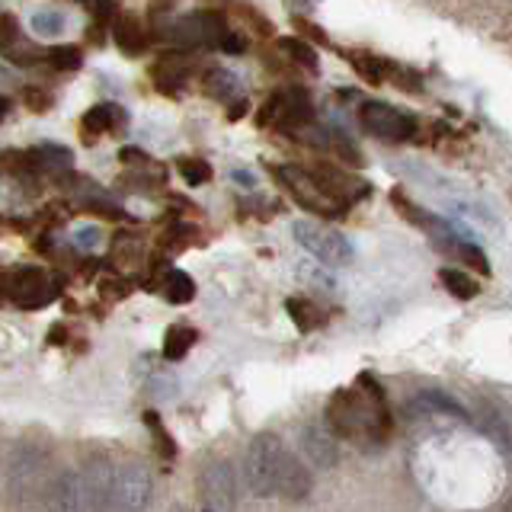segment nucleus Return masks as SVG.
<instances>
[{"label": "nucleus", "instance_id": "nucleus-25", "mask_svg": "<svg viewBox=\"0 0 512 512\" xmlns=\"http://www.w3.org/2000/svg\"><path fill=\"white\" fill-rule=\"evenodd\" d=\"M64 13L55 10V7H42L29 16V29H32V36H39V39H58L61 32H64Z\"/></svg>", "mask_w": 512, "mask_h": 512}, {"label": "nucleus", "instance_id": "nucleus-4", "mask_svg": "<svg viewBox=\"0 0 512 512\" xmlns=\"http://www.w3.org/2000/svg\"><path fill=\"white\" fill-rule=\"evenodd\" d=\"M295 240L314 256L317 263H324L330 269H343L356 260V247H352V240L324 221H295Z\"/></svg>", "mask_w": 512, "mask_h": 512}, {"label": "nucleus", "instance_id": "nucleus-30", "mask_svg": "<svg viewBox=\"0 0 512 512\" xmlns=\"http://www.w3.org/2000/svg\"><path fill=\"white\" fill-rule=\"evenodd\" d=\"M42 61L52 64L55 71H77L80 64H84V52H80L77 45H55V48H48Z\"/></svg>", "mask_w": 512, "mask_h": 512}, {"label": "nucleus", "instance_id": "nucleus-28", "mask_svg": "<svg viewBox=\"0 0 512 512\" xmlns=\"http://www.w3.org/2000/svg\"><path fill=\"white\" fill-rule=\"evenodd\" d=\"M144 426L151 429L154 452H157L160 458L173 461V458H176V442H173V436L167 432V426H164V420H160V413H157V410H148V413H144Z\"/></svg>", "mask_w": 512, "mask_h": 512}, {"label": "nucleus", "instance_id": "nucleus-9", "mask_svg": "<svg viewBox=\"0 0 512 512\" xmlns=\"http://www.w3.org/2000/svg\"><path fill=\"white\" fill-rule=\"evenodd\" d=\"M112 464L106 458H90L77 474L80 512H109L112 509Z\"/></svg>", "mask_w": 512, "mask_h": 512}, {"label": "nucleus", "instance_id": "nucleus-29", "mask_svg": "<svg viewBox=\"0 0 512 512\" xmlns=\"http://www.w3.org/2000/svg\"><path fill=\"white\" fill-rule=\"evenodd\" d=\"M442 247L448 253H455L458 260H464L471 269H477L480 276H490V263L484 260V250H480L477 244H471V240H442Z\"/></svg>", "mask_w": 512, "mask_h": 512}, {"label": "nucleus", "instance_id": "nucleus-38", "mask_svg": "<svg viewBox=\"0 0 512 512\" xmlns=\"http://www.w3.org/2000/svg\"><path fill=\"white\" fill-rule=\"evenodd\" d=\"M119 160H122L125 167H128V164H132V167H141V164H148V154H144L141 148H122V151H119Z\"/></svg>", "mask_w": 512, "mask_h": 512}, {"label": "nucleus", "instance_id": "nucleus-35", "mask_svg": "<svg viewBox=\"0 0 512 512\" xmlns=\"http://www.w3.org/2000/svg\"><path fill=\"white\" fill-rule=\"evenodd\" d=\"M23 100H26V106L32 112H48V106H52V96H48L45 90H39V87H26Z\"/></svg>", "mask_w": 512, "mask_h": 512}, {"label": "nucleus", "instance_id": "nucleus-27", "mask_svg": "<svg viewBox=\"0 0 512 512\" xmlns=\"http://www.w3.org/2000/svg\"><path fill=\"white\" fill-rule=\"evenodd\" d=\"M285 314L292 317V324L301 330V333H311L324 324V317L317 314V308L308 301V298H288L285 301Z\"/></svg>", "mask_w": 512, "mask_h": 512}, {"label": "nucleus", "instance_id": "nucleus-41", "mask_svg": "<svg viewBox=\"0 0 512 512\" xmlns=\"http://www.w3.org/2000/svg\"><path fill=\"white\" fill-rule=\"evenodd\" d=\"M231 180L240 186V189H253L256 180H253V173L250 170H231Z\"/></svg>", "mask_w": 512, "mask_h": 512}, {"label": "nucleus", "instance_id": "nucleus-22", "mask_svg": "<svg viewBox=\"0 0 512 512\" xmlns=\"http://www.w3.org/2000/svg\"><path fill=\"white\" fill-rule=\"evenodd\" d=\"M413 407H420V410H429V413H448V416H455V420H471L468 410H464L458 400H452L448 394L442 391H423L416 400H410V410Z\"/></svg>", "mask_w": 512, "mask_h": 512}, {"label": "nucleus", "instance_id": "nucleus-5", "mask_svg": "<svg viewBox=\"0 0 512 512\" xmlns=\"http://www.w3.org/2000/svg\"><path fill=\"white\" fill-rule=\"evenodd\" d=\"M154 500V477L141 461H122L112 471V509L141 512Z\"/></svg>", "mask_w": 512, "mask_h": 512}, {"label": "nucleus", "instance_id": "nucleus-40", "mask_svg": "<svg viewBox=\"0 0 512 512\" xmlns=\"http://www.w3.org/2000/svg\"><path fill=\"white\" fill-rule=\"evenodd\" d=\"M224 116H228V122H240V119H244V116H247V96H244V100L231 103V106H228V112H224Z\"/></svg>", "mask_w": 512, "mask_h": 512}, {"label": "nucleus", "instance_id": "nucleus-15", "mask_svg": "<svg viewBox=\"0 0 512 512\" xmlns=\"http://www.w3.org/2000/svg\"><path fill=\"white\" fill-rule=\"evenodd\" d=\"M202 90L212 96V100H221V103H237L244 100V84H240V77L228 68H221V64H215V68H208L205 77H202Z\"/></svg>", "mask_w": 512, "mask_h": 512}, {"label": "nucleus", "instance_id": "nucleus-16", "mask_svg": "<svg viewBox=\"0 0 512 512\" xmlns=\"http://www.w3.org/2000/svg\"><path fill=\"white\" fill-rule=\"evenodd\" d=\"M112 39H116L122 55H128V58H138V55H144V48H148V32H144V26L135 20V16H116V23H112Z\"/></svg>", "mask_w": 512, "mask_h": 512}, {"label": "nucleus", "instance_id": "nucleus-24", "mask_svg": "<svg viewBox=\"0 0 512 512\" xmlns=\"http://www.w3.org/2000/svg\"><path fill=\"white\" fill-rule=\"evenodd\" d=\"M279 52H282L288 61H295L298 68H304V71H317V68H320L317 48H314L311 42H301L298 36H285V39H279Z\"/></svg>", "mask_w": 512, "mask_h": 512}, {"label": "nucleus", "instance_id": "nucleus-39", "mask_svg": "<svg viewBox=\"0 0 512 512\" xmlns=\"http://www.w3.org/2000/svg\"><path fill=\"white\" fill-rule=\"evenodd\" d=\"M64 343H68V327L55 324L52 330H48V346H64Z\"/></svg>", "mask_w": 512, "mask_h": 512}, {"label": "nucleus", "instance_id": "nucleus-2", "mask_svg": "<svg viewBox=\"0 0 512 512\" xmlns=\"http://www.w3.org/2000/svg\"><path fill=\"white\" fill-rule=\"evenodd\" d=\"M45 448L36 439H20L7 461V496L16 512H36L45 490Z\"/></svg>", "mask_w": 512, "mask_h": 512}, {"label": "nucleus", "instance_id": "nucleus-33", "mask_svg": "<svg viewBox=\"0 0 512 512\" xmlns=\"http://www.w3.org/2000/svg\"><path fill=\"white\" fill-rule=\"evenodd\" d=\"M224 55H244L247 52V39L240 36L237 29H224L221 36H218V42H215Z\"/></svg>", "mask_w": 512, "mask_h": 512}, {"label": "nucleus", "instance_id": "nucleus-13", "mask_svg": "<svg viewBox=\"0 0 512 512\" xmlns=\"http://www.w3.org/2000/svg\"><path fill=\"white\" fill-rule=\"evenodd\" d=\"M0 55L16 61V64H36V61L45 58L42 48L23 42V26H20V20H16L13 13L0 16Z\"/></svg>", "mask_w": 512, "mask_h": 512}, {"label": "nucleus", "instance_id": "nucleus-6", "mask_svg": "<svg viewBox=\"0 0 512 512\" xmlns=\"http://www.w3.org/2000/svg\"><path fill=\"white\" fill-rule=\"evenodd\" d=\"M0 282H4V295L26 311H39L42 304H48L61 292L55 279H48L45 269L39 266H16Z\"/></svg>", "mask_w": 512, "mask_h": 512}, {"label": "nucleus", "instance_id": "nucleus-3", "mask_svg": "<svg viewBox=\"0 0 512 512\" xmlns=\"http://www.w3.org/2000/svg\"><path fill=\"white\" fill-rule=\"evenodd\" d=\"M282 458H285V445L279 442V436H272V432L253 436L244 458V477L253 496H263V500L266 496H276Z\"/></svg>", "mask_w": 512, "mask_h": 512}, {"label": "nucleus", "instance_id": "nucleus-1", "mask_svg": "<svg viewBox=\"0 0 512 512\" xmlns=\"http://www.w3.org/2000/svg\"><path fill=\"white\" fill-rule=\"evenodd\" d=\"M324 426L330 436L340 442H384L391 436V410H388V394H384L381 381L372 372H362L356 378V388H343L330 394L327 400V416Z\"/></svg>", "mask_w": 512, "mask_h": 512}, {"label": "nucleus", "instance_id": "nucleus-31", "mask_svg": "<svg viewBox=\"0 0 512 512\" xmlns=\"http://www.w3.org/2000/svg\"><path fill=\"white\" fill-rule=\"evenodd\" d=\"M180 176L189 186H202L212 180V164L202 157H186V160H180Z\"/></svg>", "mask_w": 512, "mask_h": 512}, {"label": "nucleus", "instance_id": "nucleus-8", "mask_svg": "<svg viewBox=\"0 0 512 512\" xmlns=\"http://www.w3.org/2000/svg\"><path fill=\"white\" fill-rule=\"evenodd\" d=\"M199 490L205 500V512H234L237 506V471L228 458L208 461L199 474Z\"/></svg>", "mask_w": 512, "mask_h": 512}, {"label": "nucleus", "instance_id": "nucleus-21", "mask_svg": "<svg viewBox=\"0 0 512 512\" xmlns=\"http://www.w3.org/2000/svg\"><path fill=\"white\" fill-rule=\"evenodd\" d=\"M160 292H164V298L170 304H189L192 298H196V282H192L189 272L170 269L164 276V282H160Z\"/></svg>", "mask_w": 512, "mask_h": 512}, {"label": "nucleus", "instance_id": "nucleus-34", "mask_svg": "<svg viewBox=\"0 0 512 512\" xmlns=\"http://www.w3.org/2000/svg\"><path fill=\"white\" fill-rule=\"evenodd\" d=\"M295 26H298V32H301V42H308L311 39V45H327L330 39H327V32L320 29L317 23H311V20H295Z\"/></svg>", "mask_w": 512, "mask_h": 512}, {"label": "nucleus", "instance_id": "nucleus-26", "mask_svg": "<svg viewBox=\"0 0 512 512\" xmlns=\"http://www.w3.org/2000/svg\"><path fill=\"white\" fill-rule=\"evenodd\" d=\"M199 333L192 327H170L167 336H164V359L167 362H180L189 356V349L196 346Z\"/></svg>", "mask_w": 512, "mask_h": 512}, {"label": "nucleus", "instance_id": "nucleus-18", "mask_svg": "<svg viewBox=\"0 0 512 512\" xmlns=\"http://www.w3.org/2000/svg\"><path fill=\"white\" fill-rule=\"evenodd\" d=\"M125 125V112L116 103H100L84 112V128L87 135H106V132H119Z\"/></svg>", "mask_w": 512, "mask_h": 512}, {"label": "nucleus", "instance_id": "nucleus-7", "mask_svg": "<svg viewBox=\"0 0 512 512\" xmlns=\"http://www.w3.org/2000/svg\"><path fill=\"white\" fill-rule=\"evenodd\" d=\"M359 122L365 125V132H372L381 141H410L416 135V119L410 112H400L397 106L381 100H362Z\"/></svg>", "mask_w": 512, "mask_h": 512}, {"label": "nucleus", "instance_id": "nucleus-11", "mask_svg": "<svg viewBox=\"0 0 512 512\" xmlns=\"http://www.w3.org/2000/svg\"><path fill=\"white\" fill-rule=\"evenodd\" d=\"M39 512H80V493H77V471L64 468L55 477L45 480Z\"/></svg>", "mask_w": 512, "mask_h": 512}, {"label": "nucleus", "instance_id": "nucleus-10", "mask_svg": "<svg viewBox=\"0 0 512 512\" xmlns=\"http://www.w3.org/2000/svg\"><path fill=\"white\" fill-rule=\"evenodd\" d=\"M304 461H311V468L330 471L340 464V442L330 436V429L324 423H308L298 436Z\"/></svg>", "mask_w": 512, "mask_h": 512}, {"label": "nucleus", "instance_id": "nucleus-20", "mask_svg": "<svg viewBox=\"0 0 512 512\" xmlns=\"http://www.w3.org/2000/svg\"><path fill=\"white\" fill-rule=\"evenodd\" d=\"M439 282L445 285V292L458 298V301H471L480 295V282H474V276H468L464 269H439Z\"/></svg>", "mask_w": 512, "mask_h": 512}, {"label": "nucleus", "instance_id": "nucleus-12", "mask_svg": "<svg viewBox=\"0 0 512 512\" xmlns=\"http://www.w3.org/2000/svg\"><path fill=\"white\" fill-rule=\"evenodd\" d=\"M314 119V103L304 87H288L282 90L279 96V116H276V125L272 128H282V132H301V128H308Z\"/></svg>", "mask_w": 512, "mask_h": 512}, {"label": "nucleus", "instance_id": "nucleus-37", "mask_svg": "<svg viewBox=\"0 0 512 512\" xmlns=\"http://www.w3.org/2000/svg\"><path fill=\"white\" fill-rule=\"evenodd\" d=\"M74 240H77V247L93 250L96 244H100V228H80V231L74 234Z\"/></svg>", "mask_w": 512, "mask_h": 512}, {"label": "nucleus", "instance_id": "nucleus-14", "mask_svg": "<svg viewBox=\"0 0 512 512\" xmlns=\"http://www.w3.org/2000/svg\"><path fill=\"white\" fill-rule=\"evenodd\" d=\"M314 484H311V471L304 468V461H298L295 455L282 458V468H279V484H276V496L288 503H304L311 496Z\"/></svg>", "mask_w": 512, "mask_h": 512}, {"label": "nucleus", "instance_id": "nucleus-36", "mask_svg": "<svg viewBox=\"0 0 512 512\" xmlns=\"http://www.w3.org/2000/svg\"><path fill=\"white\" fill-rule=\"evenodd\" d=\"M100 292H103V295H109V298H125L128 292H132V285L122 282V279H103Z\"/></svg>", "mask_w": 512, "mask_h": 512}, {"label": "nucleus", "instance_id": "nucleus-42", "mask_svg": "<svg viewBox=\"0 0 512 512\" xmlns=\"http://www.w3.org/2000/svg\"><path fill=\"white\" fill-rule=\"evenodd\" d=\"M7 112H10V103L4 100V96H0V119H4V116H7Z\"/></svg>", "mask_w": 512, "mask_h": 512}, {"label": "nucleus", "instance_id": "nucleus-17", "mask_svg": "<svg viewBox=\"0 0 512 512\" xmlns=\"http://www.w3.org/2000/svg\"><path fill=\"white\" fill-rule=\"evenodd\" d=\"M391 202H394V212H397L400 218L410 221V224H416V228L426 231V234H439V228H445V224L439 221V215H432L429 208H423L420 202L407 199V196H404V189H394V192H391Z\"/></svg>", "mask_w": 512, "mask_h": 512}, {"label": "nucleus", "instance_id": "nucleus-32", "mask_svg": "<svg viewBox=\"0 0 512 512\" xmlns=\"http://www.w3.org/2000/svg\"><path fill=\"white\" fill-rule=\"evenodd\" d=\"M330 144L336 148V154H340V160H346L349 167H359L362 164V157L356 151V144H352L343 132H330Z\"/></svg>", "mask_w": 512, "mask_h": 512}, {"label": "nucleus", "instance_id": "nucleus-19", "mask_svg": "<svg viewBox=\"0 0 512 512\" xmlns=\"http://www.w3.org/2000/svg\"><path fill=\"white\" fill-rule=\"evenodd\" d=\"M352 64V71H356L368 87H381L384 80H388V71H391V61H384L372 52H362V55H349L343 52Z\"/></svg>", "mask_w": 512, "mask_h": 512}, {"label": "nucleus", "instance_id": "nucleus-23", "mask_svg": "<svg viewBox=\"0 0 512 512\" xmlns=\"http://www.w3.org/2000/svg\"><path fill=\"white\" fill-rule=\"evenodd\" d=\"M32 160H36V170L45 173H64L71 170L74 164V154L64 148V144H42V148L32 151Z\"/></svg>", "mask_w": 512, "mask_h": 512}]
</instances>
